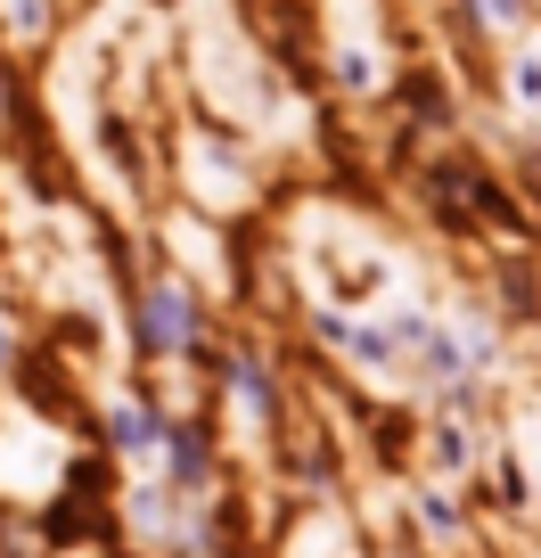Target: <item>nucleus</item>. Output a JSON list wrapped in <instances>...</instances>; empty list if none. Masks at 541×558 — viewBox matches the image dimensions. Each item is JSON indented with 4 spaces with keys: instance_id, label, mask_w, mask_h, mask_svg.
Here are the masks:
<instances>
[{
    "instance_id": "nucleus-6",
    "label": "nucleus",
    "mask_w": 541,
    "mask_h": 558,
    "mask_svg": "<svg viewBox=\"0 0 541 558\" xmlns=\"http://www.w3.org/2000/svg\"><path fill=\"white\" fill-rule=\"evenodd\" d=\"M0 558H9V550H0Z\"/></svg>"
},
{
    "instance_id": "nucleus-5",
    "label": "nucleus",
    "mask_w": 541,
    "mask_h": 558,
    "mask_svg": "<svg viewBox=\"0 0 541 558\" xmlns=\"http://www.w3.org/2000/svg\"><path fill=\"white\" fill-rule=\"evenodd\" d=\"M115 444H123V452H140V444H148V418L140 411H115Z\"/></svg>"
},
{
    "instance_id": "nucleus-2",
    "label": "nucleus",
    "mask_w": 541,
    "mask_h": 558,
    "mask_svg": "<svg viewBox=\"0 0 541 558\" xmlns=\"http://www.w3.org/2000/svg\"><path fill=\"white\" fill-rule=\"evenodd\" d=\"M230 386L246 395V411H262V418H271V378H262L255 362H230Z\"/></svg>"
},
{
    "instance_id": "nucleus-4",
    "label": "nucleus",
    "mask_w": 541,
    "mask_h": 558,
    "mask_svg": "<svg viewBox=\"0 0 541 558\" xmlns=\"http://www.w3.org/2000/svg\"><path fill=\"white\" fill-rule=\"evenodd\" d=\"M517 90H525V107H541V50L517 58Z\"/></svg>"
},
{
    "instance_id": "nucleus-3",
    "label": "nucleus",
    "mask_w": 541,
    "mask_h": 558,
    "mask_svg": "<svg viewBox=\"0 0 541 558\" xmlns=\"http://www.w3.org/2000/svg\"><path fill=\"white\" fill-rule=\"evenodd\" d=\"M164 444H173V469H181V476H206V444H197L189 427H173Z\"/></svg>"
},
{
    "instance_id": "nucleus-1",
    "label": "nucleus",
    "mask_w": 541,
    "mask_h": 558,
    "mask_svg": "<svg viewBox=\"0 0 541 558\" xmlns=\"http://www.w3.org/2000/svg\"><path fill=\"white\" fill-rule=\"evenodd\" d=\"M189 337H197L189 288H148V345H189Z\"/></svg>"
}]
</instances>
